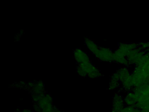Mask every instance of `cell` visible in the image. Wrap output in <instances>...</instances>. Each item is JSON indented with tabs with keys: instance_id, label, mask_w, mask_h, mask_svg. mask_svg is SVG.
<instances>
[{
	"instance_id": "cell-1",
	"label": "cell",
	"mask_w": 149,
	"mask_h": 112,
	"mask_svg": "<svg viewBox=\"0 0 149 112\" xmlns=\"http://www.w3.org/2000/svg\"><path fill=\"white\" fill-rule=\"evenodd\" d=\"M130 78L134 88L149 84V72L138 66L134 67Z\"/></svg>"
},
{
	"instance_id": "cell-2",
	"label": "cell",
	"mask_w": 149,
	"mask_h": 112,
	"mask_svg": "<svg viewBox=\"0 0 149 112\" xmlns=\"http://www.w3.org/2000/svg\"><path fill=\"white\" fill-rule=\"evenodd\" d=\"M77 67L84 72L87 74V77L91 78H97L103 76L100 70L94 65L91 62L81 63L78 64Z\"/></svg>"
},
{
	"instance_id": "cell-3",
	"label": "cell",
	"mask_w": 149,
	"mask_h": 112,
	"mask_svg": "<svg viewBox=\"0 0 149 112\" xmlns=\"http://www.w3.org/2000/svg\"><path fill=\"white\" fill-rule=\"evenodd\" d=\"M146 51L141 50L139 47L129 51L126 54V58L131 65L138 66Z\"/></svg>"
},
{
	"instance_id": "cell-4",
	"label": "cell",
	"mask_w": 149,
	"mask_h": 112,
	"mask_svg": "<svg viewBox=\"0 0 149 112\" xmlns=\"http://www.w3.org/2000/svg\"><path fill=\"white\" fill-rule=\"evenodd\" d=\"M94 56L101 61L114 62V52L110 48L100 46Z\"/></svg>"
},
{
	"instance_id": "cell-5",
	"label": "cell",
	"mask_w": 149,
	"mask_h": 112,
	"mask_svg": "<svg viewBox=\"0 0 149 112\" xmlns=\"http://www.w3.org/2000/svg\"><path fill=\"white\" fill-rule=\"evenodd\" d=\"M125 106L123 95L119 92L116 93L112 98L111 112H121Z\"/></svg>"
},
{
	"instance_id": "cell-6",
	"label": "cell",
	"mask_w": 149,
	"mask_h": 112,
	"mask_svg": "<svg viewBox=\"0 0 149 112\" xmlns=\"http://www.w3.org/2000/svg\"><path fill=\"white\" fill-rule=\"evenodd\" d=\"M73 54L74 59L78 64L91 62L88 54L80 48H77L75 49L73 52Z\"/></svg>"
},
{
	"instance_id": "cell-7",
	"label": "cell",
	"mask_w": 149,
	"mask_h": 112,
	"mask_svg": "<svg viewBox=\"0 0 149 112\" xmlns=\"http://www.w3.org/2000/svg\"><path fill=\"white\" fill-rule=\"evenodd\" d=\"M114 62L122 65L123 66L129 67L130 65L126 58V55L118 48L114 52Z\"/></svg>"
},
{
	"instance_id": "cell-8",
	"label": "cell",
	"mask_w": 149,
	"mask_h": 112,
	"mask_svg": "<svg viewBox=\"0 0 149 112\" xmlns=\"http://www.w3.org/2000/svg\"><path fill=\"white\" fill-rule=\"evenodd\" d=\"M121 85L119 76L116 71L111 77L108 89L110 90H118L121 87Z\"/></svg>"
},
{
	"instance_id": "cell-9",
	"label": "cell",
	"mask_w": 149,
	"mask_h": 112,
	"mask_svg": "<svg viewBox=\"0 0 149 112\" xmlns=\"http://www.w3.org/2000/svg\"><path fill=\"white\" fill-rule=\"evenodd\" d=\"M124 96V100L126 106H135L138 102V97L133 92H128Z\"/></svg>"
},
{
	"instance_id": "cell-10",
	"label": "cell",
	"mask_w": 149,
	"mask_h": 112,
	"mask_svg": "<svg viewBox=\"0 0 149 112\" xmlns=\"http://www.w3.org/2000/svg\"><path fill=\"white\" fill-rule=\"evenodd\" d=\"M116 71L118 73L119 80L121 83L127 80L131 75L132 72L130 71L129 67L127 66H121Z\"/></svg>"
},
{
	"instance_id": "cell-11",
	"label": "cell",
	"mask_w": 149,
	"mask_h": 112,
	"mask_svg": "<svg viewBox=\"0 0 149 112\" xmlns=\"http://www.w3.org/2000/svg\"><path fill=\"white\" fill-rule=\"evenodd\" d=\"M138 43H135V42L131 43H118V48L120 49L127 54V52L129 51L136 49L138 47Z\"/></svg>"
},
{
	"instance_id": "cell-12",
	"label": "cell",
	"mask_w": 149,
	"mask_h": 112,
	"mask_svg": "<svg viewBox=\"0 0 149 112\" xmlns=\"http://www.w3.org/2000/svg\"><path fill=\"white\" fill-rule=\"evenodd\" d=\"M84 43L88 49L94 55L100 47V46L97 45L95 42L88 37H85L84 38Z\"/></svg>"
},
{
	"instance_id": "cell-13",
	"label": "cell",
	"mask_w": 149,
	"mask_h": 112,
	"mask_svg": "<svg viewBox=\"0 0 149 112\" xmlns=\"http://www.w3.org/2000/svg\"><path fill=\"white\" fill-rule=\"evenodd\" d=\"M138 66H141L144 70L149 72V52H146Z\"/></svg>"
},
{
	"instance_id": "cell-14",
	"label": "cell",
	"mask_w": 149,
	"mask_h": 112,
	"mask_svg": "<svg viewBox=\"0 0 149 112\" xmlns=\"http://www.w3.org/2000/svg\"><path fill=\"white\" fill-rule=\"evenodd\" d=\"M121 112H140V110L135 106H125Z\"/></svg>"
},
{
	"instance_id": "cell-15",
	"label": "cell",
	"mask_w": 149,
	"mask_h": 112,
	"mask_svg": "<svg viewBox=\"0 0 149 112\" xmlns=\"http://www.w3.org/2000/svg\"><path fill=\"white\" fill-rule=\"evenodd\" d=\"M138 45L139 47L145 51L149 48V42H141L139 43Z\"/></svg>"
},
{
	"instance_id": "cell-16",
	"label": "cell",
	"mask_w": 149,
	"mask_h": 112,
	"mask_svg": "<svg viewBox=\"0 0 149 112\" xmlns=\"http://www.w3.org/2000/svg\"><path fill=\"white\" fill-rule=\"evenodd\" d=\"M143 87L144 89L149 93V84H147L146 85H144L142 86Z\"/></svg>"
},
{
	"instance_id": "cell-17",
	"label": "cell",
	"mask_w": 149,
	"mask_h": 112,
	"mask_svg": "<svg viewBox=\"0 0 149 112\" xmlns=\"http://www.w3.org/2000/svg\"><path fill=\"white\" fill-rule=\"evenodd\" d=\"M18 112H34L31 110H28V109H25V110H23L22 111H18Z\"/></svg>"
},
{
	"instance_id": "cell-18",
	"label": "cell",
	"mask_w": 149,
	"mask_h": 112,
	"mask_svg": "<svg viewBox=\"0 0 149 112\" xmlns=\"http://www.w3.org/2000/svg\"><path fill=\"white\" fill-rule=\"evenodd\" d=\"M56 112H65L64 111H63L62 110H60L58 108H56Z\"/></svg>"
},
{
	"instance_id": "cell-19",
	"label": "cell",
	"mask_w": 149,
	"mask_h": 112,
	"mask_svg": "<svg viewBox=\"0 0 149 112\" xmlns=\"http://www.w3.org/2000/svg\"><path fill=\"white\" fill-rule=\"evenodd\" d=\"M146 52H149V49H147V50H146Z\"/></svg>"
}]
</instances>
